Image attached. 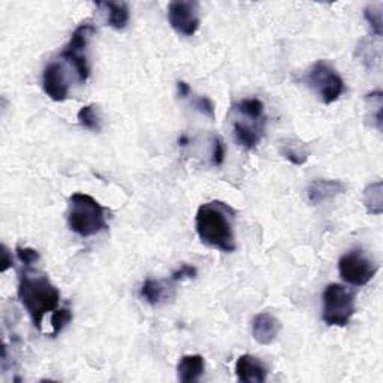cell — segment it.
<instances>
[{
  "instance_id": "cell-1",
  "label": "cell",
  "mask_w": 383,
  "mask_h": 383,
  "mask_svg": "<svg viewBox=\"0 0 383 383\" xmlns=\"http://www.w3.org/2000/svg\"><path fill=\"white\" fill-rule=\"evenodd\" d=\"M235 211L222 201L202 204L196 211V232L200 240L223 253H232L236 250L234 232Z\"/></svg>"
},
{
  "instance_id": "cell-2",
  "label": "cell",
  "mask_w": 383,
  "mask_h": 383,
  "mask_svg": "<svg viewBox=\"0 0 383 383\" xmlns=\"http://www.w3.org/2000/svg\"><path fill=\"white\" fill-rule=\"evenodd\" d=\"M18 298L29 313L35 328L41 329L47 313L59 309L60 290L44 274L24 271L18 279Z\"/></svg>"
},
{
  "instance_id": "cell-3",
  "label": "cell",
  "mask_w": 383,
  "mask_h": 383,
  "mask_svg": "<svg viewBox=\"0 0 383 383\" xmlns=\"http://www.w3.org/2000/svg\"><path fill=\"white\" fill-rule=\"evenodd\" d=\"M68 224L72 232L83 239L98 235L108 229L107 208L102 207L93 196L76 192L69 198Z\"/></svg>"
},
{
  "instance_id": "cell-4",
  "label": "cell",
  "mask_w": 383,
  "mask_h": 383,
  "mask_svg": "<svg viewBox=\"0 0 383 383\" xmlns=\"http://www.w3.org/2000/svg\"><path fill=\"white\" fill-rule=\"evenodd\" d=\"M304 83L319 96L321 102L325 105L334 103L345 93V81L333 66L325 60H318L310 66V69L304 75Z\"/></svg>"
},
{
  "instance_id": "cell-5",
  "label": "cell",
  "mask_w": 383,
  "mask_h": 383,
  "mask_svg": "<svg viewBox=\"0 0 383 383\" xmlns=\"http://www.w3.org/2000/svg\"><path fill=\"white\" fill-rule=\"evenodd\" d=\"M322 321L328 326H346L355 314V295L338 283L328 285L324 290Z\"/></svg>"
},
{
  "instance_id": "cell-6",
  "label": "cell",
  "mask_w": 383,
  "mask_h": 383,
  "mask_svg": "<svg viewBox=\"0 0 383 383\" xmlns=\"http://www.w3.org/2000/svg\"><path fill=\"white\" fill-rule=\"evenodd\" d=\"M96 28L91 23H81L74 30L68 45L64 47L62 57L68 60L78 75V81L86 83L90 76V66L86 56V50L91 36L95 35Z\"/></svg>"
},
{
  "instance_id": "cell-7",
  "label": "cell",
  "mask_w": 383,
  "mask_h": 383,
  "mask_svg": "<svg viewBox=\"0 0 383 383\" xmlns=\"http://www.w3.org/2000/svg\"><path fill=\"white\" fill-rule=\"evenodd\" d=\"M379 267L362 250L355 248L338 259V273L341 279L352 286H364L373 279Z\"/></svg>"
},
{
  "instance_id": "cell-8",
  "label": "cell",
  "mask_w": 383,
  "mask_h": 383,
  "mask_svg": "<svg viewBox=\"0 0 383 383\" xmlns=\"http://www.w3.org/2000/svg\"><path fill=\"white\" fill-rule=\"evenodd\" d=\"M168 21L178 35L193 36L201 25L200 4L193 0H174L168 5Z\"/></svg>"
},
{
  "instance_id": "cell-9",
  "label": "cell",
  "mask_w": 383,
  "mask_h": 383,
  "mask_svg": "<svg viewBox=\"0 0 383 383\" xmlns=\"http://www.w3.org/2000/svg\"><path fill=\"white\" fill-rule=\"evenodd\" d=\"M263 130H265V118L241 115V120L236 118L234 122V138L236 144L246 150H253L258 147L263 134H265Z\"/></svg>"
},
{
  "instance_id": "cell-10",
  "label": "cell",
  "mask_w": 383,
  "mask_h": 383,
  "mask_svg": "<svg viewBox=\"0 0 383 383\" xmlns=\"http://www.w3.org/2000/svg\"><path fill=\"white\" fill-rule=\"evenodd\" d=\"M42 87L45 95L55 102H63L68 99L69 84L60 63L52 62L45 66L42 74Z\"/></svg>"
},
{
  "instance_id": "cell-11",
  "label": "cell",
  "mask_w": 383,
  "mask_h": 383,
  "mask_svg": "<svg viewBox=\"0 0 383 383\" xmlns=\"http://www.w3.org/2000/svg\"><path fill=\"white\" fill-rule=\"evenodd\" d=\"M282 331L280 319L270 311L258 313L252 321V336L256 343L262 346H268L279 337Z\"/></svg>"
},
{
  "instance_id": "cell-12",
  "label": "cell",
  "mask_w": 383,
  "mask_h": 383,
  "mask_svg": "<svg viewBox=\"0 0 383 383\" xmlns=\"http://www.w3.org/2000/svg\"><path fill=\"white\" fill-rule=\"evenodd\" d=\"M346 184L340 180H313L307 186V200L311 205H319L345 193Z\"/></svg>"
},
{
  "instance_id": "cell-13",
  "label": "cell",
  "mask_w": 383,
  "mask_h": 383,
  "mask_svg": "<svg viewBox=\"0 0 383 383\" xmlns=\"http://www.w3.org/2000/svg\"><path fill=\"white\" fill-rule=\"evenodd\" d=\"M235 375L243 383H263L267 380L268 370L256 356L241 355L235 362Z\"/></svg>"
},
{
  "instance_id": "cell-14",
  "label": "cell",
  "mask_w": 383,
  "mask_h": 383,
  "mask_svg": "<svg viewBox=\"0 0 383 383\" xmlns=\"http://www.w3.org/2000/svg\"><path fill=\"white\" fill-rule=\"evenodd\" d=\"M205 372V361L201 355H184L177 365V376L183 383L200 380Z\"/></svg>"
},
{
  "instance_id": "cell-15",
  "label": "cell",
  "mask_w": 383,
  "mask_h": 383,
  "mask_svg": "<svg viewBox=\"0 0 383 383\" xmlns=\"http://www.w3.org/2000/svg\"><path fill=\"white\" fill-rule=\"evenodd\" d=\"M99 8H103L108 14V25L114 30H123L130 18V11L125 2H99Z\"/></svg>"
},
{
  "instance_id": "cell-16",
  "label": "cell",
  "mask_w": 383,
  "mask_h": 383,
  "mask_svg": "<svg viewBox=\"0 0 383 383\" xmlns=\"http://www.w3.org/2000/svg\"><path fill=\"white\" fill-rule=\"evenodd\" d=\"M279 152L287 162L295 166H301L309 161L307 145L299 142L298 139H283L280 141Z\"/></svg>"
},
{
  "instance_id": "cell-17",
  "label": "cell",
  "mask_w": 383,
  "mask_h": 383,
  "mask_svg": "<svg viewBox=\"0 0 383 383\" xmlns=\"http://www.w3.org/2000/svg\"><path fill=\"white\" fill-rule=\"evenodd\" d=\"M362 202L368 215L380 216L383 211V184L382 181L370 183L364 189Z\"/></svg>"
},
{
  "instance_id": "cell-18",
  "label": "cell",
  "mask_w": 383,
  "mask_h": 383,
  "mask_svg": "<svg viewBox=\"0 0 383 383\" xmlns=\"http://www.w3.org/2000/svg\"><path fill=\"white\" fill-rule=\"evenodd\" d=\"M382 110H383V93L382 90L370 91L365 95V113L367 120L379 132H382Z\"/></svg>"
},
{
  "instance_id": "cell-19",
  "label": "cell",
  "mask_w": 383,
  "mask_h": 383,
  "mask_svg": "<svg viewBox=\"0 0 383 383\" xmlns=\"http://www.w3.org/2000/svg\"><path fill=\"white\" fill-rule=\"evenodd\" d=\"M78 123H80L84 129H88L91 132H99L102 129V120L101 114L96 105H86V107L80 108L76 114Z\"/></svg>"
},
{
  "instance_id": "cell-20",
  "label": "cell",
  "mask_w": 383,
  "mask_h": 383,
  "mask_svg": "<svg viewBox=\"0 0 383 383\" xmlns=\"http://www.w3.org/2000/svg\"><path fill=\"white\" fill-rule=\"evenodd\" d=\"M139 295H141V298L147 301L150 306H156V304H159L162 301V298L165 297V286L159 280L147 279L141 286Z\"/></svg>"
},
{
  "instance_id": "cell-21",
  "label": "cell",
  "mask_w": 383,
  "mask_h": 383,
  "mask_svg": "<svg viewBox=\"0 0 383 383\" xmlns=\"http://www.w3.org/2000/svg\"><path fill=\"white\" fill-rule=\"evenodd\" d=\"M234 108L241 115H247L252 118H265V105L256 98L243 99L236 103Z\"/></svg>"
},
{
  "instance_id": "cell-22",
  "label": "cell",
  "mask_w": 383,
  "mask_h": 383,
  "mask_svg": "<svg viewBox=\"0 0 383 383\" xmlns=\"http://www.w3.org/2000/svg\"><path fill=\"white\" fill-rule=\"evenodd\" d=\"M364 17L367 23L372 28V32L376 38H382L383 28H382V4L379 5H368L364 9Z\"/></svg>"
},
{
  "instance_id": "cell-23",
  "label": "cell",
  "mask_w": 383,
  "mask_h": 383,
  "mask_svg": "<svg viewBox=\"0 0 383 383\" xmlns=\"http://www.w3.org/2000/svg\"><path fill=\"white\" fill-rule=\"evenodd\" d=\"M72 321V311L69 309H57L51 313V336L60 334L64 326Z\"/></svg>"
},
{
  "instance_id": "cell-24",
  "label": "cell",
  "mask_w": 383,
  "mask_h": 383,
  "mask_svg": "<svg viewBox=\"0 0 383 383\" xmlns=\"http://www.w3.org/2000/svg\"><path fill=\"white\" fill-rule=\"evenodd\" d=\"M224 154H227V149L222 138L217 135L211 137V165L220 166L224 161Z\"/></svg>"
},
{
  "instance_id": "cell-25",
  "label": "cell",
  "mask_w": 383,
  "mask_h": 383,
  "mask_svg": "<svg viewBox=\"0 0 383 383\" xmlns=\"http://www.w3.org/2000/svg\"><path fill=\"white\" fill-rule=\"evenodd\" d=\"M17 258L24 267H32L33 263H36L39 261V253H38V250H35V248L18 246L17 247Z\"/></svg>"
},
{
  "instance_id": "cell-26",
  "label": "cell",
  "mask_w": 383,
  "mask_h": 383,
  "mask_svg": "<svg viewBox=\"0 0 383 383\" xmlns=\"http://www.w3.org/2000/svg\"><path fill=\"white\" fill-rule=\"evenodd\" d=\"M193 105H195V108L198 111L202 113L208 118H211V120H213V118L216 117V114H215V103H213V101H211L210 98L200 96L198 99H195Z\"/></svg>"
},
{
  "instance_id": "cell-27",
  "label": "cell",
  "mask_w": 383,
  "mask_h": 383,
  "mask_svg": "<svg viewBox=\"0 0 383 383\" xmlns=\"http://www.w3.org/2000/svg\"><path fill=\"white\" fill-rule=\"evenodd\" d=\"M198 274V270L193 265H189V263H183L180 268H177L173 274H171V279L174 282H181L186 279H195Z\"/></svg>"
},
{
  "instance_id": "cell-28",
  "label": "cell",
  "mask_w": 383,
  "mask_h": 383,
  "mask_svg": "<svg viewBox=\"0 0 383 383\" xmlns=\"http://www.w3.org/2000/svg\"><path fill=\"white\" fill-rule=\"evenodd\" d=\"M9 268H12V256L9 253V250L6 248V246H2V267H0V271L5 273Z\"/></svg>"
},
{
  "instance_id": "cell-29",
  "label": "cell",
  "mask_w": 383,
  "mask_h": 383,
  "mask_svg": "<svg viewBox=\"0 0 383 383\" xmlns=\"http://www.w3.org/2000/svg\"><path fill=\"white\" fill-rule=\"evenodd\" d=\"M177 91H178V96L181 99H186L190 93H192V88L188 83H184V81H178L177 83Z\"/></svg>"
}]
</instances>
